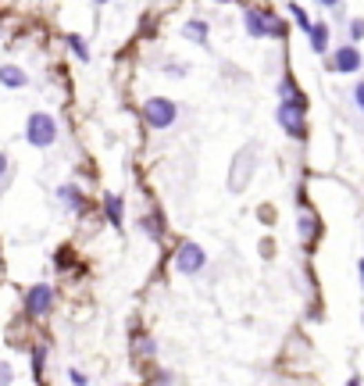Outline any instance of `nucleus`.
<instances>
[{"label": "nucleus", "mask_w": 364, "mask_h": 386, "mask_svg": "<svg viewBox=\"0 0 364 386\" xmlns=\"http://www.w3.org/2000/svg\"><path fill=\"white\" fill-rule=\"evenodd\" d=\"M304 115H307V97L300 93V90L289 93V97H282V104H278V111H275L278 125H282L293 140H307V122H304Z\"/></svg>", "instance_id": "f257e3e1"}, {"label": "nucleus", "mask_w": 364, "mask_h": 386, "mask_svg": "<svg viewBox=\"0 0 364 386\" xmlns=\"http://www.w3.org/2000/svg\"><path fill=\"white\" fill-rule=\"evenodd\" d=\"M57 136H61V125H57L54 115H47V111H32V115L26 118V143H29V147L47 150V147L57 143Z\"/></svg>", "instance_id": "f03ea898"}, {"label": "nucleus", "mask_w": 364, "mask_h": 386, "mask_svg": "<svg viewBox=\"0 0 364 386\" xmlns=\"http://www.w3.org/2000/svg\"><path fill=\"white\" fill-rule=\"evenodd\" d=\"M140 115L154 133H164V129H171L179 122V104L168 100V97H150V100L140 104Z\"/></svg>", "instance_id": "7ed1b4c3"}, {"label": "nucleus", "mask_w": 364, "mask_h": 386, "mask_svg": "<svg viewBox=\"0 0 364 386\" xmlns=\"http://www.w3.org/2000/svg\"><path fill=\"white\" fill-rule=\"evenodd\" d=\"M243 26H247V33L253 36V39H265V36H286V21H278L275 15H268V11H257V8H247V15H243Z\"/></svg>", "instance_id": "20e7f679"}, {"label": "nucleus", "mask_w": 364, "mask_h": 386, "mask_svg": "<svg viewBox=\"0 0 364 386\" xmlns=\"http://www.w3.org/2000/svg\"><path fill=\"white\" fill-rule=\"evenodd\" d=\"M175 272L179 275H197V272H204V265H207V250L200 247V243H193V240H186V243H179V250H175Z\"/></svg>", "instance_id": "39448f33"}, {"label": "nucleus", "mask_w": 364, "mask_h": 386, "mask_svg": "<svg viewBox=\"0 0 364 386\" xmlns=\"http://www.w3.org/2000/svg\"><path fill=\"white\" fill-rule=\"evenodd\" d=\"M54 286L50 283H32L26 290V315L29 318H43V315H50L54 311Z\"/></svg>", "instance_id": "423d86ee"}, {"label": "nucleus", "mask_w": 364, "mask_h": 386, "mask_svg": "<svg viewBox=\"0 0 364 386\" xmlns=\"http://www.w3.org/2000/svg\"><path fill=\"white\" fill-rule=\"evenodd\" d=\"M361 68V50L354 47V43H347V47H339L332 54V72H343V75H354Z\"/></svg>", "instance_id": "0eeeda50"}, {"label": "nucleus", "mask_w": 364, "mask_h": 386, "mask_svg": "<svg viewBox=\"0 0 364 386\" xmlns=\"http://www.w3.org/2000/svg\"><path fill=\"white\" fill-rule=\"evenodd\" d=\"M57 201L68 208L72 214H82L86 211V193L79 190V186H72V183H64V186H57Z\"/></svg>", "instance_id": "6e6552de"}, {"label": "nucleus", "mask_w": 364, "mask_h": 386, "mask_svg": "<svg viewBox=\"0 0 364 386\" xmlns=\"http://www.w3.org/2000/svg\"><path fill=\"white\" fill-rule=\"evenodd\" d=\"M104 219L111 222L115 229L125 226V201L118 197V193H104Z\"/></svg>", "instance_id": "1a4fd4ad"}, {"label": "nucleus", "mask_w": 364, "mask_h": 386, "mask_svg": "<svg viewBox=\"0 0 364 386\" xmlns=\"http://www.w3.org/2000/svg\"><path fill=\"white\" fill-rule=\"evenodd\" d=\"M0 86H8V90H26L29 72L18 68V64H0Z\"/></svg>", "instance_id": "9d476101"}, {"label": "nucleus", "mask_w": 364, "mask_h": 386, "mask_svg": "<svg viewBox=\"0 0 364 386\" xmlns=\"http://www.w3.org/2000/svg\"><path fill=\"white\" fill-rule=\"evenodd\" d=\"M250 158H253V147H243L240 154H236V168H232V176H229V186H232V193H240L247 183H243V172L250 168Z\"/></svg>", "instance_id": "9b49d317"}, {"label": "nucleus", "mask_w": 364, "mask_h": 386, "mask_svg": "<svg viewBox=\"0 0 364 386\" xmlns=\"http://www.w3.org/2000/svg\"><path fill=\"white\" fill-rule=\"evenodd\" d=\"M307 36H311V50L314 54H325L329 50V26H325V21H311Z\"/></svg>", "instance_id": "f8f14e48"}, {"label": "nucleus", "mask_w": 364, "mask_h": 386, "mask_svg": "<svg viewBox=\"0 0 364 386\" xmlns=\"http://www.w3.org/2000/svg\"><path fill=\"white\" fill-rule=\"evenodd\" d=\"M182 36L186 39H197L200 47L207 43V21H200V18H193V21H186V29H182Z\"/></svg>", "instance_id": "ddd939ff"}, {"label": "nucleus", "mask_w": 364, "mask_h": 386, "mask_svg": "<svg viewBox=\"0 0 364 386\" xmlns=\"http://www.w3.org/2000/svg\"><path fill=\"white\" fill-rule=\"evenodd\" d=\"M140 232L143 236H150V240H161V219H157V214H143V219H140Z\"/></svg>", "instance_id": "4468645a"}, {"label": "nucleus", "mask_w": 364, "mask_h": 386, "mask_svg": "<svg viewBox=\"0 0 364 386\" xmlns=\"http://www.w3.org/2000/svg\"><path fill=\"white\" fill-rule=\"evenodd\" d=\"M68 47H72V54H75L79 61H90V43H86L79 33H68Z\"/></svg>", "instance_id": "2eb2a0df"}, {"label": "nucleus", "mask_w": 364, "mask_h": 386, "mask_svg": "<svg viewBox=\"0 0 364 386\" xmlns=\"http://www.w3.org/2000/svg\"><path fill=\"white\" fill-rule=\"evenodd\" d=\"M289 15H293V21H296V26H300V29H304V33L311 29V18H307V11H304V8H300V4H289Z\"/></svg>", "instance_id": "dca6fc26"}, {"label": "nucleus", "mask_w": 364, "mask_h": 386, "mask_svg": "<svg viewBox=\"0 0 364 386\" xmlns=\"http://www.w3.org/2000/svg\"><path fill=\"white\" fill-rule=\"evenodd\" d=\"M43 365H47V347H36V351H32V376H36V379L43 376Z\"/></svg>", "instance_id": "f3484780"}, {"label": "nucleus", "mask_w": 364, "mask_h": 386, "mask_svg": "<svg viewBox=\"0 0 364 386\" xmlns=\"http://www.w3.org/2000/svg\"><path fill=\"white\" fill-rule=\"evenodd\" d=\"M300 236H304V240L314 236V214H300Z\"/></svg>", "instance_id": "a211bd4d"}, {"label": "nucleus", "mask_w": 364, "mask_h": 386, "mask_svg": "<svg viewBox=\"0 0 364 386\" xmlns=\"http://www.w3.org/2000/svg\"><path fill=\"white\" fill-rule=\"evenodd\" d=\"M350 39H354V43L364 39V18H354V21H350Z\"/></svg>", "instance_id": "6ab92c4d"}, {"label": "nucleus", "mask_w": 364, "mask_h": 386, "mask_svg": "<svg viewBox=\"0 0 364 386\" xmlns=\"http://www.w3.org/2000/svg\"><path fill=\"white\" fill-rule=\"evenodd\" d=\"M11 379H15L11 365H8V361H0V386H11Z\"/></svg>", "instance_id": "aec40b11"}, {"label": "nucleus", "mask_w": 364, "mask_h": 386, "mask_svg": "<svg viewBox=\"0 0 364 386\" xmlns=\"http://www.w3.org/2000/svg\"><path fill=\"white\" fill-rule=\"evenodd\" d=\"M354 104H357L361 111H364V79H361V82L354 86Z\"/></svg>", "instance_id": "412c9836"}, {"label": "nucleus", "mask_w": 364, "mask_h": 386, "mask_svg": "<svg viewBox=\"0 0 364 386\" xmlns=\"http://www.w3.org/2000/svg\"><path fill=\"white\" fill-rule=\"evenodd\" d=\"M8 168H11V158L4 154V150H0V179H4V176H8Z\"/></svg>", "instance_id": "4be33fe9"}, {"label": "nucleus", "mask_w": 364, "mask_h": 386, "mask_svg": "<svg viewBox=\"0 0 364 386\" xmlns=\"http://www.w3.org/2000/svg\"><path fill=\"white\" fill-rule=\"evenodd\" d=\"M68 379H72V386H86V383H90V379H86L82 372H75V369L68 372Z\"/></svg>", "instance_id": "5701e85b"}, {"label": "nucleus", "mask_w": 364, "mask_h": 386, "mask_svg": "<svg viewBox=\"0 0 364 386\" xmlns=\"http://www.w3.org/2000/svg\"><path fill=\"white\" fill-rule=\"evenodd\" d=\"M318 4H325V8H339V0H318Z\"/></svg>", "instance_id": "b1692460"}, {"label": "nucleus", "mask_w": 364, "mask_h": 386, "mask_svg": "<svg viewBox=\"0 0 364 386\" xmlns=\"http://www.w3.org/2000/svg\"><path fill=\"white\" fill-rule=\"evenodd\" d=\"M357 268H361V283H364V257H361V265H357Z\"/></svg>", "instance_id": "393cba45"}, {"label": "nucleus", "mask_w": 364, "mask_h": 386, "mask_svg": "<svg viewBox=\"0 0 364 386\" xmlns=\"http://www.w3.org/2000/svg\"><path fill=\"white\" fill-rule=\"evenodd\" d=\"M347 386H361V379H357V376H354V379H350V383H347Z\"/></svg>", "instance_id": "a878e982"}, {"label": "nucleus", "mask_w": 364, "mask_h": 386, "mask_svg": "<svg viewBox=\"0 0 364 386\" xmlns=\"http://www.w3.org/2000/svg\"><path fill=\"white\" fill-rule=\"evenodd\" d=\"M97 4H107V0H97Z\"/></svg>", "instance_id": "bb28decb"}]
</instances>
